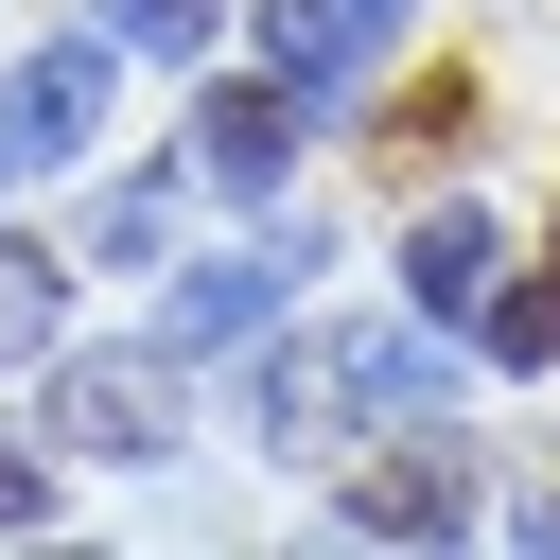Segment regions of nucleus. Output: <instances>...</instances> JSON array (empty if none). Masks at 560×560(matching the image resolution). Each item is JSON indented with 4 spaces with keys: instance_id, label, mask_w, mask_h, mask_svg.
Returning <instances> with one entry per match:
<instances>
[{
    "instance_id": "f257e3e1",
    "label": "nucleus",
    "mask_w": 560,
    "mask_h": 560,
    "mask_svg": "<svg viewBox=\"0 0 560 560\" xmlns=\"http://www.w3.org/2000/svg\"><path fill=\"white\" fill-rule=\"evenodd\" d=\"M35 438L88 455V472H158V455L192 438V350H175V332H70V350L35 368Z\"/></svg>"
},
{
    "instance_id": "f03ea898",
    "label": "nucleus",
    "mask_w": 560,
    "mask_h": 560,
    "mask_svg": "<svg viewBox=\"0 0 560 560\" xmlns=\"http://www.w3.org/2000/svg\"><path fill=\"white\" fill-rule=\"evenodd\" d=\"M298 140H315V105H298V88L245 52V70H210V88H192V122H175V175H192V192H228V210H280Z\"/></svg>"
},
{
    "instance_id": "7ed1b4c3",
    "label": "nucleus",
    "mask_w": 560,
    "mask_h": 560,
    "mask_svg": "<svg viewBox=\"0 0 560 560\" xmlns=\"http://www.w3.org/2000/svg\"><path fill=\"white\" fill-rule=\"evenodd\" d=\"M105 88H122L105 18H88V35H35V52H0V175H70V158L105 140Z\"/></svg>"
},
{
    "instance_id": "20e7f679",
    "label": "nucleus",
    "mask_w": 560,
    "mask_h": 560,
    "mask_svg": "<svg viewBox=\"0 0 560 560\" xmlns=\"http://www.w3.org/2000/svg\"><path fill=\"white\" fill-rule=\"evenodd\" d=\"M332 525H350V542H455V525H490V508H472V438H455V420H385V455L332 490Z\"/></svg>"
},
{
    "instance_id": "39448f33",
    "label": "nucleus",
    "mask_w": 560,
    "mask_h": 560,
    "mask_svg": "<svg viewBox=\"0 0 560 560\" xmlns=\"http://www.w3.org/2000/svg\"><path fill=\"white\" fill-rule=\"evenodd\" d=\"M245 438H262L280 472L350 455V438H368V402H350V350H332V332H245Z\"/></svg>"
},
{
    "instance_id": "423d86ee",
    "label": "nucleus",
    "mask_w": 560,
    "mask_h": 560,
    "mask_svg": "<svg viewBox=\"0 0 560 560\" xmlns=\"http://www.w3.org/2000/svg\"><path fill=\"white\" fill-rule=\"evenodd\" d=\"M332 350H350L368 438H385V420H455V385H472V332H455V315H420V298H402V315H350Z\"/></svg>"
},
{
    "instance_id": "0eeeda50",
    "label": "nucleus",
    "mask_w": 560,
    "mask_h": 560,
    "mask_svg": "<svg viewBox=\"0 0 560 560\" xmlns=\"http://www.w3.org/2000/svg\"><path fill=\"white\" fill-rule=\"evenodd\" d=\"M490 280H508V228H490V192H420V210H402V298L472 332V298H490Z\"/></svg>"
},
{
    "instance_id": "6e6552de",
    "label": "nucleus",
    "mask_w": 560,
    "mask_h": 560,
    "mask_svg": "<svg viewBox=\"0 0 560 560\" xmlns=\"http://www.w3.org/2000/svg\"><path fill=\"white\" fill-rule=\"evenodd\" d=\"M280 298H298V280H280L262 245H228V262H158V332H175V350H245V332H280Z\"/></svg>"
},
{
    "instance_id": "1a4fd4ad",
    "label": "nucleus",
    "mask_w": 560,
    "mask_h": 560,
    "mask_svg": "<svg viewBox=\"0 0 560 560\" xmlns=\"http://www.w3.org/2000/svg\"><path fill=\"white\" fill-rule=\"evenodd\" d=\"M245 52H262V70H280V88L315 105V122H332V105L368 88V35H350L332 0H245Z\"/></svg>"
},
{
    "instance_id": "9d476101",
    "label": "nucleus",
    "mask_w": 560,
    "mask_h": 560,
    "mask_svg": "<svg viewBox=\"0 0 560 560\" xmlns=\"http://www.w3.org/2000/svg\"><path fill=\"white\" fill-rule=\"evenodd\" d=\"M70 262H88V280H158V262H175V175H105L88 228H70Z\"/></svg>"
},
{
    "instance_id": "9b49d317",
    "label": "nucleus",
    "mask_w": 560,
    "mask_h": 560,
    "mask_svg": "<svg viewBox=\"0 0 560 560\" xmlns=\"http://www.w3.org/2000/svg\"><path fill=\"white\" fill-rule=\"evenodd\" d=\"M52 350H70V262L0 228V385H18V368H52Z\"/></svg>"
},
{
    "instance_id": "f8f14e48",
    "label": "nucleus",
    "mask_w": 560,
    "mask_h": 560,
    "mask_svg": "<svg viewBox=\"0 0 560 560\" xmlns=\"http://www.w3.org/2000/svg\"><path fill=\"white\" fill-rule=\"evenodd\" d=\"M472 368H560V228H542V262H525V280H490V298H472Z\"/></svg>"
},
{
    "instance_id": "ddd939ff",
    "label": "nucleus",
    "mask_w": 560,
    "mask_h": 560,
    "mask_svg": "<svg viewBox=\"0 0 560 560\" xmlns=\"http://www.w3.org/2000/svg\"><path fill=\"white\" fill-rule=\"evenodd\" d=\"M105 18V52H140V70H210V35L245 18V0H88Z\"/></svg>"
},
{
    "instance_id": "4468645a",
    "label": "nucleus",
    "mask_w": 560,
    "mask_h": 560,
    "mask_svg": "<svg viewBox=\"0 0 560 560\" xmlns=\"http://www.w3.org/2000/svg\"><path fill=\"white\" fill-rule=\"evenodd\" d=\"M35 525H52V455H35V438H0V542H35Z\"/></svg>"
},
{
    "instance_id": "2eb2a0df",
    "label": "nucleus",
    "mask_w": 560,
    "mask_h": 560,
    "mask_svg": "<svg viewBox=\"0 0 560 560\" xmlns=\"http://www.w3.org/2000/svg\"><path fill=\"white\" fill-rule=\"evenodd\" d=\"M332 18H350V35H368V70H385V52H402V35H420V0H332Z\"/></svg>"
},
{
    "instance_id": "dca6fc26",
    "label": "nucleus",
    "mask_w": 560,
    "mask_h": 560,
    "mask_svg": "<svg viewBox=\"0 0 560 560\" xmlns=\"http://www.w3.org/2000/svg\"><path fill=\"white\" fill-rule=\"evenodd\" d=\"M0 192H18V175H0Z\"/></svg>"
}]
</instances>
